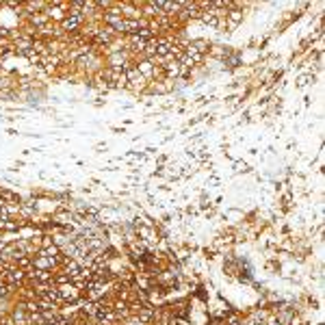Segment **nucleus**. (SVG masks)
I'll list each match as a JSON object with an SVG mask.
<instances>
[{
	"label": "nucleus",
	"mask_w": 325,
	"mask_h": 325,
	"mask_svg": "<svg viewBox=\"0 0 325 325\" xmlns=\"http://www.w3.org/2000/svg\"><path fill=\"white\" fill-rule=\"evenodd\" d=\"M13 325H31V323H28V314L24 312L22 306L13 312Z\"/></svg>",
	"instance_id": "6"
},
{
	"label": "nucleus",
	"mask_w": 325,
	"mask_h": 325,
	"mask_svg": "<svg viewBox=\"0 0 325 325\" xmlns=\"http://www.w3.org/2000/svg\"><path fill=\"white\" fill-rule=\"evenodd\" d=\"M113 37H115L113 28H98V31H96V37H93V42H96L98 46H108V43L113 42Z\"/></svg>",
	"instance_id": "5"
},
{
	"label": "nucleus",
	"mask_w": 325,
	"mask_h": 325,
	"mask_svg": "<svg viewBox=\"0 0 325 325\" xmlns=\"http://www.w3.org/2000/svg\"><path fill=\"white\" fill-rule=\"evenodd\" d=\"M57 260L52 258H46V256H33V269H39V271H52L54 267H57Z\"/></svg>",
	"instance_id": "4"
},
{
	"label": "nucleus",
	"mask_w": 325,
	"mask_h": 325,
	"mask_svg": "<svg viewBox=\"0 0 325 325\" xmlns=\"http://www.w3.org/2000/svg\"><path fill=\"white\" fill-rule=\"evenodd\" d=\"M137 72L141 74L143 78H152V76H158L161 74V69L154 65V61H150V59H146V61H141L137 65Z\"/></svg>",
	"instance_id": "3"
},
{
	"label": "nucleus",
	"mask_w": 325,
	"mask_h": 325,
	"mask_svg": "<svg viewBox=\"0 0 325 325\" xmlns=\"http://www.w3.org/2000/svg\"><path fill=\"white\" fill-rule=\"evenodd\" d=\"M57 293H59V299H61V303H72V302H78V299H81V291H78V288L74 286L72 282L57 286Z\"/></svg>",
	"instance_id": "1"
},
{
	"label": "nucleus",
	"mask_w": 325,
	"mask_h": 325,
	"mask_svg": "<svg viewBox=\"0 0 325 325\" xmlns=\"http://www.w3.org/2000/svg\"><path fill=\"white\" fill-rule=\"evenodd\" d=\"M31 22L35 24V26H39V28H43V26H48V16L46 13H33V18H31Z\"/></svg>",
	"instance_id": "7"
},
{
	"label": "nucleus",
	"mask_w": 325,
	"mask_h": 325,
	"mask_svg": "<svg viewBox=\"0 0 325 325\" xmlns=\"http://www.w3.org/2000/svg\"><path fill=\"white\" fill-rule=\"evenodd\" d=\"M226 16L230 18V24H232V26H237V24L241 22L243 13H241V11H230V13H226Z\"/></svg>",
	"instance_id": "8"
},
{
	"label": "nucleus",
	"mask_w": 325,
	"mask_h": 325,
	"mask_svg": "<svg viewBox=\"0 0 325 325\" xmlns=\"http://www.w3.org/2000/svg\"><path fill=\"white\" fill-rule=\"evenodd\" d=\"M9 288H11V286H9L7 282H2V280H0V297H4V295L9 293Z\"/></svg>",
	"instance_id": "9"
},
{
	"label": "nucleus",
	"mask_w": 325,
	"mask_h": 325,
	"mask_svg": "<svg viewBox=\"0 0 325 325\" xmlns=\"http://www.w3.org/2000/svg\"><path fill=\"white\" fill-rule=\"evenodd\" d=\"M83 22H85V16H81V13H72V11H67V18L61 22V31L65 33H76L78 28L83 26Z\"/></svg>",
	"instance_id": "2"
}]
</instances>
